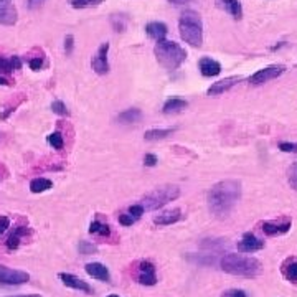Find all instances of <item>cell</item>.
Returning <instances> with one entry per match:
<instances>
[{"label":"cell","mask_w":297,"mask_h":297,"mask_svg":"<svg viewBox=\"0 0 297 297\" xmlns=\"http://www.w3.org/2000/svg\"><path fill=\"white\" fill-rule=\"evenodd\" d=\"M241 198V183L236 180H221L208 191V208L218 218L228 216Z\"/></svg>","instance_id":"1"},{"label":"cell","mask_w":297,"mask_h":297,"mask_svg":"<svg viewBox=\"0 0 297 297\" xmlns=\"http://www.w3.org/2000/svg\"><path fill=\"white\" fill-rule=\"evenodd\" d=\"M220 266L224 273L241 276V277H254L259 274L261 262L254 257H246L240 254H224L220 261Z\"/></svg>","instance_id":"2"},{"label":"cell","mask_w":297,"mask_h":297,"mask_svg":"<svg viewBox=\"0 0 297 297\" xmlns=\"http://www.w3.org/2000/svg\"><path fill=\"white\" fill-rule=\"evenodd\" d=\"M178 30L185 43L200 48L203 43V23L195 10H185L178 20Z\"/></svg>","instance_id":"3"},{"label":"cell","mask_w":297,"mask_h":297,"mask_svg":"<svg viewBox=\"0 0 297 297\" xmlns=\"http://www.w3.org/2000/svg\"><path fill=\"white\" fill-rule=\"evenodd\" d=\"M154 55L157 58V61L165 70H177L187 59V51H185V48H182L175 42H170V40L157 42L154 48Z\"/></svg>","instance_id":"4"},{"label":"cell","mask_w":297,"mask_h":297,"mask_svg":"<svg viewBox=\"0 0 297 297\" xmlns=\"http://www.w3.org/2000/svg\"><path fill=\"white\" fill-rule=\"evenodd\" d=\"M178 196H180V188L177 185H163V187H158L154 191H150L149 195H145L141 205L145 211H154L162 208L163 205L177 200Z\"/></svg>","instance_id":"5"},{"label":"cell","mask_w":297,"mask_h":297,"mask_svg":"<svg viewBox=\"0 0 297 297\" xmlns=\"http://www.w3.org/2000/svg\"><path fill=\"white\" fill-rule=\"evenodd\" d=\"M284 71H286V68H284L282 64H271V66H266V68L257 70L254 75H251L249 83L254 84V86L264 84V83L271 81V79L279 78L281 75H284Z\"/></svg>","instance_id":"6"},{"label":"cell","mask_w":297,"mask_h":297,"mask_svg":"<svg viewBox=\"0 0 297 297\" xmlns=\"http://www.w3.org/2000/svg\"><path fill=\"white\" fill-rule=\"evenodd\" d=\"M30 281V274L25 271L10 269L7 266H0V282L7 284V286H20Z\"/></svg>","instance_id":"7"},{"label":"cell","mask_w":297,"mask_h":297,"mask_svg":"<svg viewBox=\"0 0 297 297\" xmlns=\"http://www.w3.org/2000/svg\"><path fill=\"white\" fill-rule=\"evenodd\" d=\"M108 53H109V43L106 42L97 48L94 58H92L91 66L97 75H106L109 71V61H108Z\"/></svg>","instance_id":"8"},{"label":"cell","mask_w":297,"mask_h":297,"mask_svg":"<svg viewBox=\"0 0 297 297\" xmlns=\"http://www.w3.org/2000/svg\"><path fill=\"white\" fill-rule=\"evenodd\" d=\"M137 281L141 282L142 286H155V284H157L155 266L150 261H141V262H139Z\"/></svg>","instance_id":"9"},{"label":"cell","mask_w":297,"mask_h":297,"mask_svg":"<svg viewBox=\"0 0 297 297\" xmlns=\"http://www.w3.org/2000/svg\"><path fill=\"white\" fill-rule=\"evenodd\" d=\"M18 20V13L13 0H0V25L12 26Z\"/></svg>","instance_id":"10"},{"label":"cell","mask_w":297,"mask_h":297,"mask_svg":"<svg viewBox=\"0 0 297 297\" xmlns=\"http://www.w3.org/2000/svg\"><path fill=\"white\" fill-rule=\"evenodd\" d=\"M59 279H61V282L64 284L66 287H71V289H76V290H81V292L84 294H92L94 290H92V287L89 286L88 282L79 279V277H76L75 274H70V273H59Z\"/></svg>","instance_id":"11"},{"label":"cell","mask_w":297,"mask_h":297,"mask_svg":"<svg viewBox=\"0 0 297 297\" xmlns=\"http://www.w3.org/2000/svg\"><path fill=\"white\" fill-rule=\"evenodd\" d=\"M264 248V241L256 238L253 233H244L243 240L238 241V249L241 253H254V251H261Z\"/></svg>","instance_id":"12"},{"label":"cell","mask_w":297,"mask_h":297,"mask_svg":"<svg viewBox=\"0 0 297 297\" xmlns=\"http://www.w3.org/2000/svg\"><path fill=\"white\" fill-rule=\"evenodd\" d=\"M241 81V76H229V78H224V79H220V81L213 83L208 88V96H218V94H223V92L229 91L233 88L235 84H238Z\"/></svg>","instance_id":"13"},{"label":"cell","mask_w":297,"mask_h":297,"mask_svg":"<svg viewBox=\"0 0 297 297\" xmlns=\"http://www.w3.org/2000/svg\"><path fill=\"white\" fill-rule=\"evenodd\" d=\"M198 70L205 76V78H215L221 73V64L213 58L203 56L200 61H198Z\"/></svg>","instance_id":"14"},{"label":"cell","mask_w":297,"mask_h":297,"mask_svg":"<svg viewBox=\"0 0 297 297\" xmlns=\"http://www.w3.org/2000/svg\"><path fill=\"white\" fill-rule=\"evenodd\" d=\"M31 233V229L26 226V224H18V226L13 228V233L7 238L5 241V246L9 251H15L18 246H20V241H22V238L28 236Z\"/></svg>","instance_id":"15"},{"label":"cell","mask_w":297,"mask_h":297,"mask_svg":"<svg viewBox=\"0 0 297 297\" xmlns=\"http://www.w3.org/2000/svg\"><path fill=\"white\" fill-rule=\"evenodd\" d=\"M86 273H88L91 277H94L97 281H104V282H109L111 281V274H109V269L104 266L101 262H89L86 264Z\"/></svg>","instance_id":"16"},{"label":"cell","mask_w":297,"mask_h":297,"mask_svg":"<svg viewBox=\"0 0 297 297\" xmlns=\"http://www.w3.org/2000/svg\"><path fill=\"white\" fill-rule=\"evenodd\" d=\"M215 4L236 20L243 17V7L240 0H215Z\"/></svg>","instance_id":"17"},{"label":"cell","mask_w":297,"mask_h":297,"mask_svg":"<svg viewBox=\"0 0 297 297\" xmlns=\"http://www.w3.org/2000/svg\"><path fill=\"white\" fill-rule=\"evenodd\" d=\"M261 229L264 231V235H268V236H279V235L287 233L290 229V221H284V223L264 221L261 223Z\"/></svg>","instance_id":"18"},{"label":"cell","mask_w":297,"mask_h":297,"mask_svg":"<svg viewBox=\"0 0 297 297\" xmlns=\"http://www.w3.org/2000/svg\"><path fill=\"white\" fill-rule=\"evenodd\" d=\"M145 33H147L152 40H155V42H162V40H165V37H167L169 28H167V25L162 22H150L145 25Z\"/></svg>","instance_id":"19"},{"label":"cell","mask_w":297,"mask_h":297,"mask_svg":"<svg viewBox=\"0 0 297 297\" xmlns=\"http://www.w3.org/2000/svg\"><path fill=\"white\" fill-rule=\"evenodd\" d=\"M20 68H22V59H20V56L0 58V76H7Z\"/></svg>","instance_id":"20"},{"label":"cell","mask_w":297,"mask_h":297,"mask_svg":"<svg viewBox=\"0 0 297 297\" xmlns=\"http://www.w3.org/2000/svg\"><path fill=\"white\" fill-rule=\"evenodd\" d=\"M182 218V211L180 210H172V211H165L162 215H157L154 218V223L158 226H169V224H174Z\"/></svg>","instance_id":"21"},{"label":"cell","mask_w":297,"mask_h":297,"mask_svg":"<svg viewBox=\"0 0 297 297\" xmlns=\"http://www.w3.org/2000/svg\"><path fill=\"white\" fill-rule=\"evenodd\" d=\"M116 119H117V122H121V124H134V122H139L142 119V111L137 109V108L125 109Z\"/></svg>","instance_id":"22"},{"label":"cell","mask_w":297,"mask_h":297,"mask_svg":"<svg viewBox=\"0 0 297 297\" xmlns=\"http://www.w3.org/2000/svg\"><path fill=\"white\" fill-rule=\"evenodd\" d=\"M187 106H188V103L185 101V99L172 97V99H169V101H165L162 111H163V114H177V112L183 111Z\"/></svg>","instance_id":"23"},{"label":"cell","mask_w":297,"mask_h":297,"mask_svg":"<svg viewBox=\"0 0 297 297\" xmlns=\"http://www.w3.org/2000/svg\"><path fill=\"white\" fill-rule=\"evenodd\" d=\"M53 187V182L48 180V178H43V177H38V178H33L30 182V191L31 193H43V191L50 190Z\"/></svg>","instance_id":"24"},{"label":"cell","mask_w":297,"mask_h":297,"mask_svg":"<svg viewBox=\"0 0 297 297\" xmlns=\"http://www.w3.org/2000/svg\"><path fill=\"white\" fill-rule=\"evenodd\" d=\"M174 130L175 129H152V130H147L145 132V141H150V142H154V141H162V139L165 137H169L174 134Z\"/></svg>","instance_id":"25"},{"label":"cell","mask_w":297,"mask_h":297,"mask_svg":"<svg viewBox=\"0 0 297 297\" xmlns=\"http://www.w3.org/2000/svg\"><path fill=\"white\" fill-rule=\"evenodd\" d=\"M111 25L114 31L122 33L125 30V26H127V15H124V13H114V15H111Z\"/></svg>","instance_id":"26"},{"label":"cell","mask_w":297,"mask_h":297,"mask_svg":"<svg viewBox=\"0 0 297 297\" xmlns=\"http://www.w3.org/2000/svg\"><path fill=\"white\" fill-rule=\"evenodd\" d=\"M89 233L91 235H97V236H109L111 235V228H109V224L94 220L89 224Z\"/></svg>","instance_id":"27"},{"label":"cell","mask_w":297,"mask_h":297,"mask_svg":"<svg viewBox=\"0 0 297 297\" xmlns=\"http://www.w3.org/2000/svg\"><path fill=\"white\" fill-rule=\"evenodd\" d=\"M46 141H48V144L56 150H61L64 147V139L61 136V132H51Z\"/></svg>","instance_id":"28"},{"label":"cell","mask_w":297,"mask_h":297,"mask_svg":"<svg viewBox=\"0 0 297 297\" xmlns=\"http://www.w3.org/2000/svg\"><path fill=\"white\" fill-rule=\"evenodd\" d=\"M104 0H70V5L73 9H89V7L101 5Z\"/></svg>","instance_id":"29"},{"label":"cell","mask_w":297,"mask_h":297,"mask_svg":"<svg viewBox=\"0 0 297 297\" xmlns=\"http://www.w3.org/2000/svg\"><path fill=\"white\" fill-rule=\"evenodd\" d=\"M284 276H286L290 282L297 284V261H290L287 266L284 268Z\"/></svg>","instance_id":"30"},{"label":"cell","mask_w":297,"mask_h":297,"mask_svg":"<svg viewBox=\"0 0 297 297\" xmlns=\"http://www.w3.org/2000/svg\"><path fill=\"white\" fill-rule=\"evenodd\" d=\"M78 249H79V254H83V256H88V254H94L97 248L94 246L92 243L89 241H79L78 244Z\"/></svg>","instance_id":"31"},{"label":"cell","mask_w":297,"mask_h":297,"mask_svg":"<svg viewBox=\"0 0 297 297\" xmlns=\"http://www.w3.org/2000/svg\"><path fill=\"white\" fill-rule=\"evenodd\" d=\"M287 180H289L290 188L297 190V162L290 165V169L287 172Z\"/></svg>","instance_id":"32"},{"label":"cell","mask_w":297,"mask_h":297,"mask_svg":"<svg viewBox=\"0 0 297 297\" xmlns=\"http://www.w3.org/2000/svg\"><path fill=\"white\" fill-rule=\"evenodd\" d=\"M51 111L55 112V114H58V116H68L70 114L63 101H53L51 103Z\"/></svg>","instance_id":"33"},{"label":"cell","mask_w":297,"mask_h":297,"mask_svg":"<svg viewBox=\"0 0 297 297\" xmlns=\"http://www.w3.org/2000/svg\"><path fill=\"white\" fill-rule=\"evenodd\" d=\"M28 64H30V68L33 71H40V70L43 68V64H45L43 56H33V58H30L28 59Z\"/></svg>","instance_id":"34"},{"label":"cell","mask_w":297,"mask_h":297,"mask_svg":"<svg viewBox=\"0 0 297 297\" xmlns=\"http://www.w3.org/2000/svg\"><path fill=\"white\" fill-rule=\"evenodd\" d=\"M144 211H145V210H144V207H142L141 203L132 205V207H129V215H132L134 218H137V220L144 215Z\"/></svg>","instance_id":"35"},{"label":"cell","mask_w":297,"mask_h":297,"mask_svg":"<svg viewBox=\"0 0 297 297\" xmlns=\"http://www.w3.org/2000/svg\"><path fill=\"white\" fill-rule=\"evenodd\" d=\"M279 150L289 152V154H297V144H294V142H281L279 144Z\"/></svg>","instance_id":"36"},{"label":"cell","mask_w":297,"mask_h":297,"mask_svg":"<svg viewBox=\"0 0 297 297\" xmlns=\"http://www.w3.org/2000/svg\"><path fill=\"white\" fill-rule=\"evenodd\" d=\"M137 221V218H134L132 215H119V223L122 224V226H130V224H134Z\"/></svg>","instance_id":"37"},{"label":"cell","mask_w":297,"mask_h":297,"mask_svg":"<svg viewBox=\"0 0 297 297\" xmlns=\"http://www.w3.org/2000/svg\"><path fill=\"white\" fill-rule=\"evenodd\" d=\"M73 50H75V38H73V35H68L64 38V53L71 55Z\"/></svg>","instance_id":"38"},{"label":"cell","mask_w":297,"mask_h":297,"mask_svg":"<svg viewBox=\"0 0 297 297\" xmlns=\"http://www.w3.org/2000/svg\"><path fill=\"white\" fill-rule=\"evenodd\" d=\"M221 297H248V295L241 289H231V290H226V292H223Z\"/></svg>","instance_id":"39"},{"label":"cell","mask_w":297,"mask_h":297,"mask_svg":"<svg viewBox=\"0 0 297 297\" xmlns=\"http://www.w3.org/2000/svg\"><path fill=\"white\" fill-rule=\"evenodd\" d=\"M9 226H10V218L9 216H0V235H4Z\"/></svg>","instance_id":"40"},{"label":"cell","mask_w":297,"mask_h":297,"mask_svg":"<svg viewBox=\"0 0 297 297\" xmlns=\"http://www.w3.org/2000/svg\"><path fill=\"white\" fill-rule=\"evenodd\" d=\"M157 157L154 154H147L144 157V163L147 165V167H154V165H157Z\"/></svg>","instance_id":"41"},{"label":"cell","mask_w":297,"mask_h":297,"mask_svg":"<svg viewBox=\"0 0 297 297\" xmlns=\"http://www.w3.org/2000/svg\"><path fill=\"white\" fill-rule=\"evenodd\" d=\"M45 2L46 0H26V5H28L30 10H35V9H38L40 5H43Z\"/></svg>","instance_id":"42"},{"label":"cell","mask_w":297,"mask_h":297,"mask_svg":"<svg viewBox=\"0 0 297 297\" xmlns=\"http://www.w3.org/2000/svg\"><path fill=\"white\" fill-rule=\"evenodd\" d=\"M12 84V81L7 76H0V86H9Z\"/></svg>","instance_id":"43"},{"label":"cell","mask_w":297,"mask_h":297,"mask_svg":"<svg viewBox=\"0 0 297 297\" xmlns=\"http://www.w3.org/2000/svg\"><path fill=\"white\" fill-rule=\"evenodd\" d=\"M170 4H175V5H185V4H190L191 0H169Z\"/></svg>","instance_id":"44"},{"label":"cell","mask_w":297,"mask_h":297,"mask_svg":"<svg viewBox=\"0 0 297 297\" xmlns=\"http://www.w3.org/2000/svg\"><path fill=\"white\" fill-rule=\"evenodd\" d=\"M10 297H42L38 294H30V295H10Z\"/></svg>","instance_id":"45"},{"label":"cell","mask_w":297,"mask_h":297,"mask_svg":"<svg viewBox=\"0 0 297 297\" xmlns=\"http://www.w3.org/2000/svg\"><path fill=\"white\" fill-rule=\"evenodd\" d=\"M108 297H119V295H116V294H111V295H108Z\"/></svg>","instance_id":"46"}]
</instances>
